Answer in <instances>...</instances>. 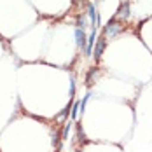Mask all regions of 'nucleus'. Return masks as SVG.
Segmentation results:
<instances>
[{"instance_id": "7", "label": "nucleus", "mask_w": 152, "mask_h": 152, "mask_svg": "<svg viewBox=\"0 0 152 152\" xmlns=\"http://www.w3.org/2000/svg\"><path fill=\"white\" fill-rule=\"evenodd\" d=\"M79 112H80V102H74V103H72V110H70L72 121H75L77 117H79Z\"/></svg>"}, {"instance_id": "5", "label": "nucleus", "mask_w": 152, "mask_h": 152, "mask_svg": "<svg viewBox=\"0 0 152 152\" xmlns=\"http://www.w3.org/2000/svg\"><path fill=\"white\" fill-rule=\"evenodd\" d=\"M128 16H129V4H128V2H124V4H121V7H119V11H117V16H115V18L126 19Z\"/></svg>"}, {"instance_id": "8", "label": "nucleus", "mask_w": 152, "mask_h": 152, "mask_svg": "<svg viewBox=\"0 0 152 152\" xmlns=\"http://www.w3.org/2000/svg\"><path fill=\"white\" fill-rule=\"evenodd\" d=\"M70 129H72V122H66V124H65V128H63V131H61V140H66V138H68Z\"/></svg>"}, {"instance_id": "6", "label": "nucleus", "mask_w": 152, "mask_h": 152, "mask_svg": "<svg viewBox=\"0 0 152 152\" xmlns=\"http://www.w3.org/2000/svg\"><path fill=\"white\" fill-rule=\"evenodd\" d=\"M96 74H98V68H96V66H93L91 70L88 72V75H86V86H88V88H91L93 86V79H94Z\"/></svg>"}, {"instance_id": "3", "label": "nucleus", "mask_w": 152, "mask_h": 152, "mask_svg": "<svg viewBox=\"0 0 152 152\" xmlns=\"http://www.w3.org/2000/svg\"><path fill=\"white\" fill-rule=\"evenodd\" d=\"M75 42L79 47H82L84 51H86V46H88V37H86V33L82 28H75Z\"/></svg>"}, {"instance_id": "1", "label": "nucleus", "mask_w": 152, "mask_h": 152, "mask_svg": "<svg viewBox=\"0 0 152 152\" xmlns=\"http://www.w3.org/2000/svg\"><path fill=\"white\" fill-rule=\"evenodd\" d=\"M121 30H122V23L117 21V18H112L103 28V33H105V37H115Z\"/></svg>"}, {"instance_id": "9", "label": "nucleus", "mask_w": 152, "mask_h": 152, "mask_svg": "<svg viewBox=\"0 0 152 152\" xmlns=\"http://www.w3.org/2000/svg\"><path fill=\"white\" fill-rule=\"evenodd\" d=\"M77 28H82V30L86 28V19H84L82 16H79V18H77Z\"/></svg>"}, {"instance_id": "4", "label": "nucleus", "mask_w": 152, "mask_h": 152, "mask_svg": "<svg viewBox=\"0 0 152 152\" xmlns=\"http://www.w3.org/2000/svg\"><path fill=\"white\" fill-rule=\"evenodd\" d=\"M94 42H96V30H93L88 37V46H86V56H91L93 54V47H94Z\"/></svg>"}, {"instance_id": "10", "label": "nucleus", "mask_w": 152, "mask_h": 152, "mask_svg": "<svg viewBox=\"0 0 152 152\" xmlns=\"http://www.w3.org/2000/svg\"><path fill=\"white\" fill-rule=\"evenodd\" d=\"M74 94H75V80L72 79L70 80V96H74Z\"/></svg>"}, {"instance_id": "2", "label": "nucleus", "mask_w": 152, "mask_h": 152, "mask_svg": "<svg viewBox=\"0 0 152 152\" xmlns=\"http://www.w3.org/2000/svg\"><path fill=\"white\" fill-rule=\"evenodd\" d=\"M105 46H107L105 37H100V39L96 40V47H94V51H93V58H94L96 61L102 58V54H103V51H105Z\"/></svg>"}]
</instances>
